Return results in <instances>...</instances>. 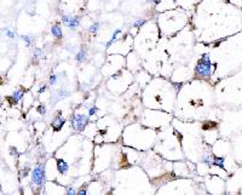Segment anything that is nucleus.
Returning <instances> with one entry per match:
<instances>
[{
    "mask_svg": "<svg viewBox=\"0 0 242 195\" xmlns=\"http://www.w3.org/2000/svg\"><path fill=\"white\" fill-rule=\"evenodd\" d=\"M28 171H29L28 169H27V170H24V171H22V172H21V176H22V177H26V176H28Z\"/></svg>",
    "mask_w": 242,
    "mask_h": 195,
    "instance_id": "cd10ccee",
    "label": "nucleus"
},
{
    "mask_svg": "<svg viewBox=\"0 0 242 195\" xmlns=\"http://www.w3.org/2000/svg\"><path fill=\"white\" fill-rule=\"evenodd\" d=\"M200 161L203 164H206V165H212V161H211V155L209 154H203L202 156H201V159H200Z\"/></svg>",
    "mask_w": 242,
    "mask_h": 195,
    "instance_id": "4468645a",
    "label": "nucleus"
},
{
    "mask_svg": "<svg viewBox=\"0 0 242 195\" xmlns=\"http://www.w3.org/2000/svg\"><path fill=\"white\" fill-rule=\"evenodd\" d=\"M195 75L198 78H209L212 75V63L208 55H202L195 67Z\"/></svg>",
    "mask_w": 242,
    "mask_h": 195,
    "instance_id": "f257e3e1",
    "label": "nucleus"
},
{
    "mask_svg": "<svg viewBox=\"0 0 242 195\" xmlns=\"http://www.w3.org/2000/svg\"><path fill=\"white\" fill-rule=\"evenodd\" d=\"M70 96V91L69 90H67L66 87H62V88H59L57 92H56V102L57 101H59V99H63V98H67Z\"/></svg>",
    "mask_w": 242,
    "mask_h": 195,
    "instance_id": "0eeeda50",
    "label": "nucleus"
},
{
    "mask_svg": "<svg viewBox=\"0 0 242 195\" xmlns=\"http://www.w3.org/2000/svg\"><path fill=\"white\" fill-rule=\"evenodd\" d=\"M45 90H46V85L44 84V85H41V86H40V88L38 90V92H39V93H43Z\"/></svg>",
    "mask_w": 242,
    "mask_h": 195,
    "instance_id": "a878e982",
    "label": "nucleus"
},
{
    "mask_svg": "<svg viewBox=\"0 0 242 195\" xmlns=\"http://www.w3.org/2000/svg\"><path fill=\"white\" fill-rule=\"evenodd\" d=\"M64 124H66V120L61 117V112H58L57 115L55 117V119L52 120V122H51V127H52L54 131L58 132V131H61L63 129Z\"/></svg>",
    "mask_w": 242,
    "mask_h": 195,
    "instance_id": "20e7f679",
    "label": "nucleus"
},
{
    "mask_svg": "<svg viewBox=\"0 0 242 195\" xmlns=\"http://www.w3.org/2000/svg\"><path fill=\"white\" fill-rule=\"evenodd\" d=\"M75 59H77V63H82V62H85V61H86V51L81 49V50H80V51L77 54V56H75Z\"/></svg>",
    "mask_w": 242,
    "mask_h": 195,
    "instance_id": "9b49d317",
    "label": "nucleus"
},
{
    "mask_svg": "<svg viewBox=\"0 0 242 195\" xmlns=\"http://www.w3.org/2000/svg\"><path fill=\"white\" fill-rule=\"evenodd\" d=\"M36 112H38L41 117H45V115H46V107H45L44 104H39V106L36 107Z\"/></svg>",
    "mask_w": 242,
    "mask_h": 195,
    "instance_id": "dca6fc26",
    "label": "nucleus"
},
{
    "mask_svg": "<svg viewBox=\"0 0 242 195\" xmlns=\"http://www.w3.org/2000/svg\"><path fill=\"white\" fill-rule=\"evenodd\" d=\"M57 80H58V75L57 74H52L50 76V85H56L57 84Z\"/></svg>",
    "mask_w": 242,
    "mask_h": 195,
    "instance_id": "6ab92c4d",
    "label": "nucleus"
},
{
    "mask_svg": "<svg viewBox=\"0 0 242 195\" xmlns=\"http://www.w3.org/2000/svg\"><path fill=\"white\" fill-rule=\"evenodd\" d=\"M66 193L68 195H74V194H77V189L74 188V187H68L66 189Z\"/></svg>",
    "mask_w": 242,
    "mask_h": 195,
    "instance_id": "a211bd4d",
    "label": "nucleus"
},
{
    "mask_svg": "<svg viewBox=\"0 0 242 195\" xmlns=\"http://www.w3.org/2000/svg\"><path fill=\"white\" fill-rule=\"evenodd\" d=\"M120 33H121V29H116L115 32L113 33V36H111V39H110L108 43L105 44V46H107V47H110V45H111V44L116 40V38H118V35H119Z\"/></svg>",
    "mask_w": 242,
    "mask_h": 195,
    "instance_id": "ddd939ff",
    "label": "nucleus"
},
{
    "mask_svg": "<svg viewBox=\"0 0 242 195\" xmlns=\"http://www.w3.org/2000/svg\"><path fill=\"white\" fill-rule=\"evenodd\" d=\"M51 33H52V35L55 36L56 39H62L63 38V32H62V29H61V27L58 24H55V26L51 27Z\"/></svg>",
    "mask_w": 242,
    "mask_h": 195,
    "instance_id": "6e6552de",
    "label": "nucleus"
},
{
    "mask_svg": "<svg viewBox=\"0 0 242 195\" xmlns=\"http://www.w3.org/2000/svg\"><path fill=\"white\" fill-rule=\"evenodd\" d=\"M45 181V165L38 164L32 171V183L36 187H41Z\"/></svg>",
    "mask_w": 242,
    "mask_h": 195,
    "instance_id": "f03ea898",
    "label": "nucleus"
},
{
    "mask_svg": "<svg viewBox=\"0 0 242 195\" xmlns=\"http://www.w3.org/2000/svg\"><path fill=\"white\" fill-rule=\"evenodd\" d=\"M10 153H11V155H13V156H17V155H18L17 149H16L15 147H10Z\"/></svg>",
    "mask_w": 242,
    "mask_h": 195,
    "instance_id": "393cba45",
    "label": "nucleus"
},
{
    "mask_svg": "<svg viewBox=\"0 0 242 195\" xmlns=\"http://www.w3.org/2000/svg\"><path fill=\"white\" fill-rule=\"evenodd\" d=\"M72 18H73V17H72L70 15H63V16H62V22L66 24V23H68Z\"/></svg>",
    "mask_w": 242,
    "mask_h": 195,
    "instance_id": "5701e85b",
    "label": "nucleus"
},
{
    "mask_svg": "<svg viewBox=\"0 0 242 195\" xmlns=\"http://www.w3.org/2000/svg\"><path fill=\"white\" fill-rule=\"evenodd\" d=\"M86 193H87V185H85L84 188L81 187V188L77 190V195H85Z\"/></svg>",
    "mask_w": 242,
    "mask_h": 195,
    "instance_id": "412c9836",
    "label": "nucleus"
},
{
    "mask_svg": "<svg viewBox=\"0 0 242 195\" xmlns=\"http://www.w3.org/2000/svg\"><path fill=\"white\" fill-rule=\"evenodd\" d=\"M150 1H153L154 4H156V5H157V4H160V1H161V0H150Z\"/></svg>",
    "mask_w": 242,
    "mask_h": 195,
    "instance_id": "c85d7f7f",
    "label": "nucleus"
},
{
    "mask_svg": "<svg viewBox=\"0 0 242 195\" xmlns=\"http://www.w3.org/2000/svg\"><path fill=\"white\" fill-rule=\"evenodd\" d=\"M34 55H35L36 57H40V56H41V51H40V50L38 49V50H35V52H34Z\"/></svg>",
    "mask_w": 242,
    "mask_h": 195,
    "instance_id": "bb28decb",
    "label": "nucleus"
},
{
    "mask_svg": "<svg viewBox=\"0 0 242 195\" xmlns=\"http://www.w3.org/2000/svg\"><path fill=\"white\" fill-rule=\"evenodd\" d=\"M79 24H80V18L79 17H73L68 23H66L67 27L69 29H72V31H75L77 27H79Z\"/></svg>",
    "mask_w": 242,
    "mask_h": 195,
    "instance_id": "1a4fd4ad",
    "label": "nucleus"
},
{
    "mask_svg": "<svg viewBox=\"0 0 242 195\" xmlns=\"http://www.w3.org/2000/svg\"><path fill=\"white\" fill-rule=\"evenodd\" d=\"M224 163H225V159H224V158L214 156V158H213V161H212V165H213V166H217V167H220V169H223V170H225Z\"/></svg>",
    "mask_w": 242,
    "mask_h": 195,
    "instance_id": "9d476101",
    "label": "nucleus"
},
{
    "mask_svg": "<svg viewBox=\"0 0 242 195\" xmlns=\"http://www.w3.org/2000/svg\"><path fill=\"white\" fill-rule=\"evenodd\" d=\"M99 27H100V23H99V22H95V23L90 27V33H92V34L97 33V31L99 29Z\"/></svg>",
    "mask_w": 242,
    "mask_h": 195,
    "instance_id": "2eb2a0df",
    "label": "nucleus"
},
{
    "mask_svg": "<svg viewBox=\"0 0 242 195\" xmlns=\"http://www.w3.org/2000/svg\"><path fill=\"white\" fill-rule=\"evenodd\" d=\"M21 38H22L23 41L27 44V46H29V45H30V43H32V40H30V36H28V35H22Z\"/></svg>",
    "mask_w": 242,
    "mask_h": 195,
    "instance_id": "aec40b11",
    "label": "nucleus"
},
{
    "mask_svg": "<svg viewBox=\"0 0 242 195\" xmlns=\"http://www.w3.org/2000/svg\"><path fill=\"white\" fill-rule=\"evenodd\" d=\"M218 126V124L217 122H214V121H207V122H205L203 125H202V130H211V129H216Z\"/></svg>",
    "mask_w": 242,
    "mask_h": 195,
    "instance_id": "f8f14e48",
    "label": "nucleus"
},
{
    "mask_svg": "<svg viewBox=\"0 0 242 195\" xmlns=\"http://www.w3.org/2000/svg\"><path fill=\"white\" fill-rule=\"evenodd\" d=\"M173 1H177V0H173Z\"/></svg>",
    "mask_w": 242,
    "mask_h": 195,
    "instance_id": "c756f323",
    "label": "nucleus"
},
{
    "mask_svg": "<svg viewBox=\"0 0 242 195\" xmlns=\"http://www.w3.org/2000/svg\"><path fill=\"white\" fill-rule=\"evenodd\" d=\"M23 95H24V88H23L22 86H20L18 88H16V90L13 91V93H12V96H11L12 103H13V104H17V103L22 99Z\"/></svg>",
    "mask_w": 242,
    "mask_h": 195,
    "instance_id": "423d86ee",
    "label": "nucleus"
},
{
    "mask_svg": "<svg viewBox=\"0 0 242 195\" xmlns=\"http://www.w3.org/2000/svg\"><path fill=\"white\" fill-rule=\"evenodd\" d=\"M147 23V20H144V18H139V20H137V21L133 23V27L134 28H141L142 26H144Z\"/></svg>",
    "mask_w": 242,
    "mask_h": 195,
    "instance_id": "f3484780",
    "label": "nucleus"
},
{
    "mask_svg": "<svg viewBox=\"0 0 242 195\" xmlns=\"http://www.w3.org/2000/svg\"><path fill=\"white\" fill-rule=\"evenodd\" d=\"M88 122V117L85 114H75L72 117L70 120V124H72V127L73 130L77 131V132H81L86 127Z\"/></svg>",
    "mask_w": 242,
    "mask_h": 195,
    "instance_id": "7ed1b4c3",
    "label": "nucleus"
},
{
    "mask_svg": "<svg viewBox=\"0 0 242 195\" xmlns=\"http://www.w3.org/2000/svg\"><path fill=\"white\" fill-rule=\"evenodd\" d=\"M56 167H57V171L59 172V174H66L69 170V165L63 159H57L56 160Z\"/></svg>",
    "mask_w": 242,
    "mask_h": 195,
    "instance_id": "39448f33",
    "label": "nucleus"
},
{
    "mask_svg": "<svg viewBox=\"0 0 242 195\" xmlns=\"http://www.w3.org/2000/svg\"><path fill=\"white\" fill-rule=\"evenodd\" d=\"M98 110L97 107H91V108L88 109V117H93L95 114H96V112Z\"/></svg>",
    "mask_w": 242,
    "mask_h": 195,
    "instance_id": "4be33fe9",
    "label": "nucleus"
},
{
    "mask_svg": "<svg viewBox=\"0 0 242 195\" xmlns=\"http://www.w3.org/2000/svg\"><path fill=\"white\" fill-rule=\"evenodd\" d=\"M5 35H6V36H9L10 39H15V33L11 32L10 29H5Z\"/></svg>",
    "mask_w": 242,
    "mask_h": 195,
    "instance_id": "b1692460",
    "label": "nucleus"
}]
</instances>
